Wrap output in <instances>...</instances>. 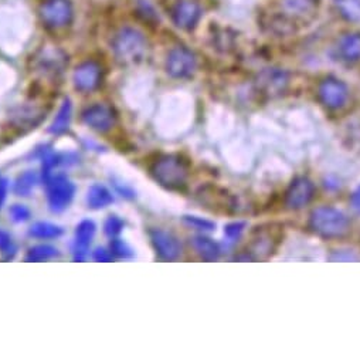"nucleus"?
Listing matches in <instances>:
<instances>
[{
    "label": "nucleus",
    "instance_id": "f257e3e1",
    "mask_svg": "<svg viewBox=\"0 0 360 362\" xmlns=\"http://www.w3.org/2000/svg\"><path fill=\"white\" fill-rule=\"evenodd\" d=\"M149 172L159 185L170 191H182L191 177L189 162L177 153H163L152 160Z\"/></svg>",
    "mask_w": 360,
    "mask_h": 362
},
{
    "label": "nucleus",
    "instance_id": "f03ea898",
    "mask_svg": "<svg viewBox=\"0 0 360 362\" xmlns=\"http://www.w3.org/2000/svg\"><path fill=\"white\" fill-rule=\"evenodd\" d=\"M148 40L145 35L131 26L121 28L112 37L111 49L114 57L121 64H138L148 54Z\"/></svg>",
    "mask_w": 360,
    "mask_h": 362
},
{
    "label": "nucleus",
    "instance_id": "7ed1b4c3",
    "mask_svg": "<svg viewBox=\"0 0 360 362\" xmlns=\"http://www.w3.org/2000/svg\"><path fill=\"white\" fill-rule=\"evenodd\" d=\"M309 226L322 238L337 239L349 232L350 222L343 212L330 206H320L311 214Z\"/></svg>",
    "mask_w": 360,
    "mask_h": 362
},
{
    "label": "nucleus",
    "instance_id": "20e7f679",
    "mask_svg": "<svg viewBox=\"0 0 360 362\" xmlns=\"http://www.w3.org/2000/svg\"><path fill=\"white\" fill-rule=\"evenodd\" d=\"M199 60L195 52L185 46H176L169 50L164 62L166 73L176 80H188L195 76Z\"/></svg>",
    "mask_w": 360,
    "mask_h": 362
},
{
    "label": "nucleus",
    "instance_id": "39448f33",
    "mask_svg": "<svg viewBox=\"0 0 360 362\" xmlns=\"http://www.w3.org/2000/svg\"><path fill=\"white\" fill-rule=\"evenodd\" d=\"M67 64L66 53L53 46L40 49L33 59V70L46 80H57L64 73Z\"/></svg>",
    "mask_w": 360,
    "mask_h": 362
},
{
    "label": "nucleus",
    "instance_id": "423d86ee",
    "mask_svg": "<svg viewBox=\"0 0 360 362\" xmlns=\"http://www.w3.org/2000/svg\"><path fill=\"white\" fill-rule=\"evenodd\" d=\"M39 16L44 28L60 30L71 25L74 8L70 0H43L39 8Z\"/></svg>",
    "mask_w": 360,
    "mask_h": 362
},
{
    "label": "nucleus",
    "instance_id": "0eeeda50",
    "mask_svg": "<svg viewBox=\"0 0 360 362\" xmlns=\"http://www.w3.org/2000/svg\"><path fill=\"white\" fill-rule=\"evenodd\" d=\"M47 202L53 212H63L68 208L76 195V187L64 175H53L46 179Z\"/></svg>",
    "mask_w": 360,
    "mask_h": 362
},
{
    "label": "nucleus",
    "instance_id": "6e6552de",
    "mask_svg": "<svg viewBox=\"0 0 360 362\" xmlns=\"http://www.w3.org/2000/svg\"><path fill=\"white\" fill-rule=\"evenodd\" d=\"M81 119L92 131L98 134H108L115 128L118 115L111 105L97 103L81 112Z\"/></svg>",
    "mask_w": 360,
    "mask_h": 362
},
{
    "label": "nucleus",
    "instance_id": "1a4fd4ad",
    "mask_svg": "<svg viewBox=\"0 0 360 362\" xmlns=\"http://www.w3.org/2000/svg\"><path fill=\"white\" fill-rule=\"evenodd\" d=\"M104 80L102 66L95 60H87L78 64L73 73L74 88L83 94L97 91Z\"/></svg>",
    "mask_w": 360,
    "mask_h": 362
},
{
    "label": "nucleus",
    "instance_id": "9d476101",
    "mask_svg": "<svg viewBox=\"0 0 360 362\" xmlns=\"http://www.w3.org/2000/svg\"><path fill=\"white\" fill-rule=\"evenodd\" d=\"M170 15L173 25L177 29L192 32L199 26L203 18V8L196 0H179Z\"/></svg>",
    "mask_w": 360,
    "mask_h": 362
},
{
    "label": "nucleus",
    "instance_id": "9b49d317",
    "mask_svg": "<svg viewBox=\"0 0 360 362\" xmlns=\"http://www.w3.org/2000/svg\"><path fill=\"white\" fill-rule=\"evenodd\" d=\"M318 98L328 110H340L349 100V88L336 77H325L318 86Z\"/></svg>",
    "mask_w": 360,
    "mask_h": 362
},
{
    "label": "nucleus",
    "instance_id": "f8f14e48",
    "mask_svg": "<svg viewBox=\"0 0 360 362\" xmlns=\"http://www.w3.org/2000/svg\"><path fill=\"white\" fill-rule=\"evenodd\" d=\"M281 239L280 230L274 229L272 226L261 228L256 230L251 238V242L247 246V255L251 259H268L277 249Z\"/></svg>",
    "mask_w": 360,
    "mask_h": 362
},
{
    "label": "nucleus",
    "instance_id": "ddd939ff",
    "mask_svg": "<svg viewBox=\"0 0 360 362\" xmlns=\"http://www.w3.org/2000/svg\"><path fill=\"white\" fill-rule=\"evenodd\" d=\"M256 84L261 94L267 97H278L287 91L289 86V76L282 69L270 67L260 71Z\"/></svg>",
    "mask_w": 360,
    "mask_h": 362
},
{
    "label": "nucleus",
    "instance_id": "4468645a",
    "mask_svg": "<svg viewBox=\"0 0 360 362\" xmlns=\"http://www.w3.org/2000/svg\"><path fill=\"white\" fill-rule=\"evenodd\" d=\"M315 195V187L312 180L305 176H299L292 180V184L285 194V206L291 211H299L311 204Z\"/></svg>",
    "mask_w": 360,
    "mask_h": 362
},
{
    "label": "nucleus",
    "instance_id": "2eb2a0df",
    "mask_svg": "<svg viewBox=\"0 0 360 362\" xmlns=\"http://www.w3.org/2000/svg\"><path fill=\"white\" fill-rule=\"evenodd\" d=\"M150 243L159 256L164 262H173L182 255V245L174 235L162 229H152L149 232Z\"/></svg>",
    "mask_w": 360,
    "mask_h": 362
},
{
    "label": "nucleus",
    "instance_id": "dca6fc26",
    "mask_svg": "<svg viewBox=\"0 0 360 362\" xmlns=\"http://www.w3.org/2000/svg\"><path fill=\"white\" fill-rule=\"evenodd\" d=\"M281 13L292 21H309L312 19L319 9L320 0H278Z\"/></svg>",
    "mask_w": 360,
    "mask_h": 362
},
{
    "label": "nucleus",
    "instance_id": "f3484780",
    "mask_svg": "<svg viewBox=\"0 0 360 362\" xmlns=\"http://www.w3.org/2000/svg\"><path fill=\"white\" fill-rule=\"evenodd\" d=\"M336 54L344 63L360 62V32L343 33L336 42Z\"/></svg>",
    "mask_w": 360,
    "mask_h": 362
},
{
    "label": "nucleus",
    "instance_id": "a211bd4d",
    "mask_svg": "<svg viewBox=\"0 0 360 362\" xmlns=\"http://www.w3.org/2000/svg\"><path fill=\"white\" fill-rule=\"evenodd\" d=\"M97 226L92 221H83L76 230L74 238V259L84 260L88 255V249L95 236Z\"/></svg>",
    "mask_w": 360,
    "mask_h": 362
},
{
    "label": "nucleus",
    "instance_id": "6ab92c4d",
    "mask_svg": "<svg viewBox=\"0 0 360 362\" xmlns=\"http://www.w3.org/2000/svg\"><path fill=\"white\" fill-rule=\"evenodd\" d=\"M71 118H73V104L70 98H66L63 101V104L60 105L56 118L53 119L49 132L54 134V135H61L64 132L68 131L70 124H71Z\"/></svg>",
    "mask_w": 360,
    "mask_h": 362
},
{
    "label": "nucleus",
    "instance_id": "aec40b11",
    "mask_svg": "<svg viewBox=\"0 0 360 362\" xmlns=\"http://www.w3.org/2000/svg\"><path fill=\"white\" fill-rule=\"evenodd\" d=\"M192 246H193L195 252L203 260L213 262V260H217L220 256V246L215 240H212L210 238H206L203 235L193 238Z\"/></svg>",
    "mask_w": 360,
    "mask_h": 362
},
{
    "label": "nucleus",
    "instance_id": "412c9836",
    "mask_svg": "<svg viewBox=\"0 0 360 362\" xmlns=\"http://www.w3.org/2000/svg\"><path fill=\"white\" fill-rule=\"evenodd\" d=\"M336 13L346 22L360 21V0H332Z\"/></svg>",
    "mask_w": 360,
    "mask_h": 362
},
{
    "label": "nucleus",
    "instance_id": "4be33fe9",
    "mask_svg": "<svg viewBox=\"0 0 360 362\" xmlns=\"http://www.w3.org/2000/svg\"><path fill=\"white\" fill-rule=\"evenodd\" d=\"M114 202L112 194L102 185H92L87 194V205L91 209H102Z\"/></svg>",
    "mask_w": 360,
    "mask_h": 362
},
{
    "label": "nucleus",
    "instance_id": "5701e85b",
    "mask_svg": "<svg viewBox=\"0 0 360 362\" xmlns=\"http://www.w3.org/2000/svg\"><path fill=\"white\" fill-rule=\"evenodd\" d=\"M29 235L35 239H42V240L57 239L63 235V229L59 225H54L50 222H37L30 228Z\"/></svg>",
    "mask_w": 360,
    "mask_h": 362
},
{
    "label": "nucleus",
    "instance_id": "b1692460",
    "mask_svg": "<svg viewBox=\"0 0 360 362\" xmlns=\"http://www.w3.org/2000/svg\"><path fill=\"white\" fill-rule=\"evenodd\" d=\"M56 256H59V250L54 246L37 245L28 250L25 259L29 263H37V262H47Z\"/></svg>",
    "mask_w": 360,
    "mask_h": 362
},
{
    "label": "nucleus",
    "instance_id": "393cba45",
    "mask_svg": "<svg viewBox=\"0 0 360 362\" xmlns=\"http://www.w3.org/2000/svg\"><path fill=\"white\" fill-rule=\"evenodd\" d=\"M37 173L36 172H32V170H28L25 173H22L16 184H15V192L19 195V197H29V194L35 189L36 184H37Z\"/></svg>",
    "mask_w": 360,
    "mask_h": 362
},
{
    "label": "nucleus",
    "instance_id": "a878e982",
    "mask_svg": "<svg viewBox=\"0 0 360 362\" xmlns=\"http://www.w3.org/2000/svg\"><path fill=\"white\" fill-rule=\"evenodd\" d=\"M18 252L16 243L13 240V238L5 232L0 230V253L5 256V259H12Z\"/></svg>",
    "mask_w": 360,
    "mask_h": 362
},
{
    "label": "nucleus",
    "instance_id": "bb28decb",
    "mask_svg": "<svg viewBox=\"0 0 360 362\" xmlns=\"http://www.w3.org/2000/svg\"><path fill=\"white\" fill-rule=\"evenodd\" d=\"M124 229V221L115 215L108 216V219L104 223V232L109 236V238H115L118 236Z\"/></svg>",
    "mask_w": 360,
    "mask_h": 362
},
{
    "label": "nucleus",
    "instance_id": "cd10ccee",
    "mask_svg": "<svg viewBox=\"0 0 360 362\" xmlns=\"http://www.w3.org/2000/svg\"><path fill=\"white\" fill-rule=\"evenodd\" d=\"M138 15L140 16V19L143 22H148V23H155L159 21L157 13L153 9V6L149 5L148 2H145V0H142V2L138 5Z\"/></svg>",
    "mask_w": 360,
    "mask_h": 362
},
{
    "label": "nucleus",
    "instance_id": "c85d7f7f",
    "mask_svg": "<svg viewBox=\"0 0 360 362\" xmlns=\"http://www.w3.org/2000/svg\"><path fill=\"white\" fill-rule=\"evenodd\" d=\"M109 250L114 256H118V257H122V259H128V257L133 256L132 249L121 239H114L111 242V249Z\"/></svg>",
    "mask_w": 360,
    "mask_h": 362
},
{
    "label": "nucleus",
    "instance_id": "c756f323",
    "mask_svg": "<svg viewBox=\"0 0 360 362\" xmlns=\"http://www.w3.org/2000/svg\"><path fill=\"white\" fill-rule=\"evenodd\" d=\"M244 228H246V223H243V222L230 223V225L226 226L224 235H226V238L229 239V242H236V240L240 239V236L243 235Z\"/></svg>",
    "mask_w": 360,
    "mask_h": 362
},
{
    "label": "nucleus",
    "instance_id": "7c9ffc66",
    "mask_svg": "<svg viewBox=\"0 0 360 362\" xmlns=\"http://www.w3.org/2000/svg\"><path fill=\"white\" fill-rule=\"evenodd\" d=\"M185 222L188 225H191L192 228L195 229H199V230H206V232H210L215 229V225L209 221H205L202 218H198V216H185Z\"/></svg>",
    "mask_w": 360,
    "mask_h": 362
},
{
    "label": "nucleus",
    "instance_id": "2f4dec72",
    "mask_svg": "<svg viewBox=\"0 0 360 362\" xmlns=\"http://www.w3.org/2000/svg\"><path fill=\"white\" fill-rule=\"evenodd\" d=\"M11 216L15 222H26L30 219V211L23 205H13L11 208Z\"/></svg>",
    "mask_w": 360,
    "mask_h": 362
},
{
    "label": "nucleus",
    "instance_id": "473e14b6",
    "mask_svg": "<svg viewBox=\"0 0 360 362\" xmlns=\"http://www.w3.org/2000/svg\"><path fill=\"white\" fill-rule=\"evenodd\" d=\"M112 253H111V250H107V249H104V247H98L95 252H94V259L97 260V262H101V263H104V262H109L111 259H112Z\"/></svg>",
    "mask_w": 360,
    "mask_h": 362
},
{
    "label": "nucleus",
    "instance_id": "72a5a7b5",
    "mask_svg": "<svg viewBox=\"0 0 360 362\" xmlns=\"http://www.w3.org/2000/svg\"><path fill=\"white\" fill-rule=\"evenodd\" d=\"M350 204H352V208L360 214V187L353 192L352 198H350Z\"/></svg>",
    "mask_w": 360,
    "mask_h": 362
},
{
    "label": "nucleus",
    "instance_id": "f704fd0d",
    "mask_svg": "<svg viewBox=\"0 0 360 362\" xmlns=\"http://www.w3.org/2000/svg\"><path fill=\"white\" fill-rule=\"evenodd\" d=\"M6 192H8V182L5 179H0V205L4 204L6 198Z\"/></svg>",
    "mask_w": 360,
    "mask_h": 362
}]
</instances>
